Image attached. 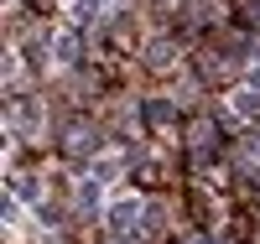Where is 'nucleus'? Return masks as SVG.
<instances>
[{"mask_svg":"<svg viewBox=\"0 0 260 244\" xmlns=\"http://www.w3.org/2000/svg\"><path fill=\"white\" fill-rule=\"evenodd\" d=\"M16 197L37 203V197H42V182H37V177H16Z\"/></svg>","mask_w":260,"mask_h":244,"instance_id":"nucleus-5","label":"nucleus"},{"mask_svg":"<svg viewBox=\"0 0 260 244\" xmlns=\"http://www.w3.org/2000/svg\"><path fill=\"white\" fill-rule=\"evenodd\" d=\"M52 47H57V62H78V31H62Z\"/></svg>","mask_w":260,"mask_h":244,"instance_id":"nucleus-2","label":"nucleus"},{"mask_svg":"<svg viewBox=\"0 0 260 244\" xmlns=\"http://www.w3.org/2000/svg\"><path fill=\"white\" fill-rule=\"evenodd\" d=\"M136 213H141V203H136V197H120V203L104 213V218H110V229H115V234H125L130 224H136Z\"/></svg>","mask_w":260,"mask_h":244,"instance_id":"nucleus-1","label":"nucleus"},{"mask_svg":"<svg viewBox=\"0 0 260 244\" xmlns=\"http://www.w3.org/2000/svg\"><path fill=\"white\" fill-rule=\"evenodd\" d=\"M234 109H240V115H260V94H255V88H245V94H234Z\"/></svg>","mask_w":260,"mask_h":244,"instance_id":"nucleus-3","label":"nucleus"},{"mask_svg":"<svg viewBox=\"0 0 260 244\" xmlns=\"http://www.w3.org/2000/svg\"><path fill=\"white\" fill-rule=\"evenodd\" d=\"M187 244H208V239H187Z\"/></svg>","mask_w":260,"mask_h":244,"instance_id":"nucleus-8","label":"nucleus"},{"mask_svg":"<svg viewBox=\"0 0 260 244\" xmlns=\"http://www.w3.org/2000/svg\"><path fill=\"white\" fill-rule=\"evenodd\" d=\"M115 177H120V161H94V182H104V187H110Z\"/></svg>","mask_w":260,"mask_h":244,"instance_id":"nucleus-6","label":"nucleus"},{"mask_svg":"<svg viewBox=\"0 0 260 244\" xmlns=\"http://www.w3.org/2000/svg\"><path fill=\"white\" fill-rule=\"evenodd\" d=\"M146 120H151V125H167V120H172V104H167V99H151V104H146Z\"/></svg>","mask_w":260,"mask_h":244,"instance_id":"nucleus-4","label":"nucleus"},{"mask_svg":"<svg viewBox=\"0 0 260 244\" xmlns=\"http://www.w3.org/2000/svg\"><path fill=\"white\" fill-rule=\"evenodd\" d=\"M99 16V0H73V21H94Z\"/></svg>","mask_w":260,"mask_h":244,"instance_id":"nucleus-7","label":"nucleus"}]
</instances>
